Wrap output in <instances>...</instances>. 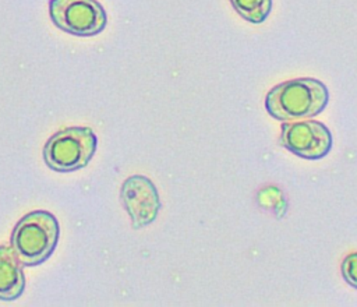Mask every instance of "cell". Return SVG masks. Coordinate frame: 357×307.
I'll use <instances>...</instances> for the list:
<instances>
[{
  "label": "cell",
  "instance_id": "8992f818",
  "mask_svg": "<svg viewBox=\"0 0 357 307\" xmlns=\"http://www.w3.org/2000/svg\"><path fill=\"white\" fill-rule=\"evenodd\" d=\"M120 198L135 229L152 223L160 209L158 190L145 176L135 174L128 177L121 186Z\"/></svg>",
  "mask_w": 357,
  "mask_h": 307
},
{
  "label": "cell",
  "instance_id": "9c48e42d",
  "mask_svg": "<svg viewBox=\"0 0 357 307\" xmlns=\"http://www.w3.org/2000/svg\"><path fill=\"white\" fill-rule=\"evenodd\" d=\"M342 276L354 289H357V253H351L342 261Z\"/></svg>",
  "mask_w": 357,
  "mask_h": 307
},
{
  "label": "cell",
  "instance_id": "3957f363",
  "mask_svg": "<svg viewBox=\"0 0 357 307\" xmlns=\"http://www.w3.org/2000/svg\"><path fill=\"white\" fill-rule=\"evenodd\" d=\"M96 144V135L89 127H67L47 140L43 159L52 170L74 172L89 163Z\"/></svg>",
  "mask_w": 357,
  "mask_h": 307
},
{
  "label": "cell",
  "instance_id": "6da1fadb",
  "mask_svg": "<svg viewBox=\"0 0 357 307\" xmlns=\"http://www.w3.org/2000/svg\"><path fill=\"white\" fill-rule=\"evenodd\" d=\"M329 102L325 84L315 78H296L275 85L265 98L266 112L282 121H296L319 114Z\"/></svg>",
  "mask_w": 357,
  "mask_h": 307
},
{
  "label": "cell",
  "instance_id": "7a4b0ae2",
  "mask_svg": "<svg viewBox=\"0 0 357 307\" xmlns=\"http://www.w3.org/2000/svg\"><path fill=\"white\" fill-rule=\"evenodd\" d=\"M59 222L50 212L33 211L14 226L11 248L22 265L33 267L45 262L59 241Z\"/></svg>",
  "mask_w": 357,
  "mask_h": 307
},
{
  "label": "cell",
  "instance_id": "277c9868",
  "mask_svg": "<svg viewBox=\"0 0 357 307\" xmlns=\"http://www.w3.org/2000/svg\"><path fill=\"white\" fill-rule=\"evenodd\" d=\"M53 24L77 36H92L106 27V13L96 0H50Z\"/></svg>",
  "mask_w": 357,
  "mask_h": 307
},
{
  "label": "cell",
  "instance_id": "52a82bcc",
  "mask_svg": "<svg viewBox=\"0 0 357 307\" xmlns=\"http://www.w3.org/2000/svg\"><path fill=\"white\" fill-rule=\"evenodd\" d=\"M21 261L11 247L0 246V300L18 299L25 287Z\"/></svg>",
  "mask_w": 357,
  "mask_h": 307
},
{
  "label": "cell",
  "instance_id": "ba28073f",
  "mask_svg": "<svg viewBox=\"0 0 357 307\" xmlns=\"http://www.w3.org/2000/svg\"><path fill=\"white\" fill-rule=\"evenodd\" d=\"M233 8L247 21L261 24L272 10V0H230Z\"/></svg>",
  "mask_w": 357,
  "mask_h": 307
},
{
  "label": "cell",
  "instance_id": "5b68a950",
  "mask_svg": "<svg viewBox=\"0 0 357 307\" xmlns=\"http://www.w3.org/2000/svg\"><path fill=\"white\" fill-rule=\"evenodd\" d=\"M279 142L294 155L317 160L326 156L332 148V134L329 128L315 120H296L283 123Z\"/></svg>",
  "mask_w": 357,
  "mask_h": 307
}]
</instances>
